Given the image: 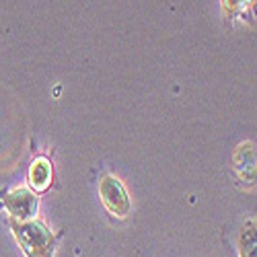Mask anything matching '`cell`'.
Masks as SVG:
<instances>
[{"mask_svg": "<svg viewBox=\"0 0 257 257\" xmlns=\"http://www.w3.org/2000/svg\"><path fill=\"white\" fill-rule=\"evenodd\" d=\"M11 230L15 239L27 257H54V251L58 247V237L41 222V220H13L11 218Z\"/></svg>", "mask_w": 257, "mask_h": 257, "instance_id": "cell-1", "label": "cell"}, {"mask_svg": "<svg viewBox=\"0 0 257 257\" xmlns=\"http://www.w3.org/2000/svg\"><path fill=\"white\" fill-rule=\"evenodd\" d=\"M99 196H101V202L107 208V212L113 214L115 218H125L127 214H130V210H132L130 196H127L123 183L117 177L105 175L99 181Z\"/></svg>", "mask_w": 257, "mask_h": 257, "instance_id": "cell-2", "label": "cell"}, {"mask_svg": "<svg viewBox=\"0 0 257 257\" xmlns=\"http://www.w3.org/2000/svg\"><path fill=\"white\" fill-rule=\"evenodd\" d=\"M3 204L13 220H33L39 210V198L31 187H17L3 196Z\"/></svg>", "mask_w": 257, "mask_h": 257, "instance_id": "cell-3", "label": "cell"}, {"mask_svg": "<svg viewBox=\"0 0 257 257\" xmlns=\"http://www.w3.org/2000/svg\"><path fill=\"white\" fill-rule=\"evenodd\" d=\"M52 179H54V169H52L50 159L37 157V159L31 163L29 173H27V183H29V187L35 191V194H44V191L50 189Z\"/></svg>", "mask_w": 257, "mask_h": 257, "instance_id": "cell-4", "label": "cell"}, {"mask_svg": "<svg viewBox=\"0 0 257 257\" xmlns=\"http://www.w3.org/2000/svg\"><path fill=\"white\" fill-rule=\"evenodd\" d=\"M239 255L241 257H257V220H251L241 228Z\"/></svg>", "mask_w": 257, "mask_h": 257, "instance_id": "cell-5", "label": "cell"}]
</instances>
